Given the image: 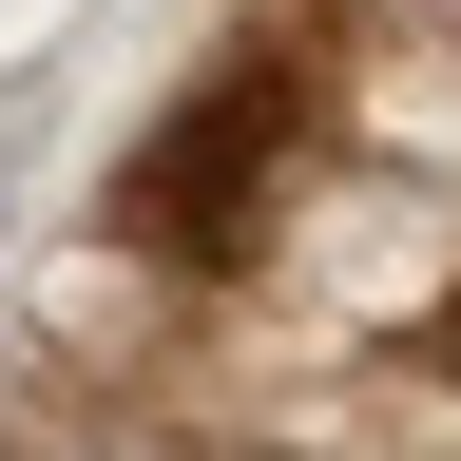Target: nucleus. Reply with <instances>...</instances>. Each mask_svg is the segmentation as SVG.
I'll return each mask as SVG.
<instances>
[{"mask_svg": "<svg viewBox=\"0 0 461 461\" xmlns=\"http://www.w3.org/2000/svg\"><path fill=\"white\" fill-rule=\"evenodd\" d=\"M0 212H20V193H0Z\"/></svg>", "mask_w": 461, "mask_h": 461, "instance_id": "2", "label": "nucleus"}, {"mask_svg": "<svg viewBox=\"0 0 461 461\" xmlns=\"http://www.w3.org/2000/svg\"><path fill=\"white\" fill-rule=\"evenodd\" d=\"M288 154H308V77H288L269 39H230V58H193V96L115 154L96 230H115L135 269H269V230H288Z\"/></svg>", "mask_w": 461, "mask_h": 461, "instance_id": "1", "label": "nucleus"}]
</instances>
